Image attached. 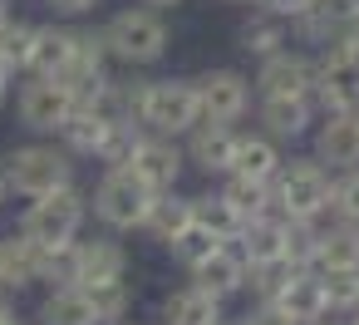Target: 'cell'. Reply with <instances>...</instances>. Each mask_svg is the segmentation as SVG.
Returning a JSON list of instances; mask_svg holds the SVG:
<instances>
[{
	"mask_svg": "<svg viewBox=\"0 0 359 325\" xmlns=\"http://www.w3.org/2000/svg\"><path fill=\"white\" fill-rule=\"evenodd\" d=\"M222 325H241V315H226V320H222Z\"/></svg>",
	"mask_w": 359,
	"mask_h": 325,
	"instance_id": "cell-45",
	"label": "cell"
},
{
	"mask_svg": "<svg viewBox=\"0 0 359 325\" xmlns=\"http://www.w3.org/2000/svg\"><path fill=\"white\" fill-rule=\"evenodd\" d=\"M310 158L325 163L330 173L359 168V114H320L310 133Z\"/></svg>",
	"mask_w": 359,
	"mask_h": 325,
	"instance_id": "cell-14",
	"label": "cell"
},
{
	"mask_svg": "<svg viewBox=\"0 0 359 325\" xmlns=\"http://www.w3.org/2000/svg\"><path fill=\"white\" fill-rule=\"evenodd\" d=\"M143 11H158V15H168V11H177V6H187V0H138Z\"/></svg>",
	"mask_w": 359,
	"mask_h": 325,
	"instance_id": "cell-42",
	"label": "cell"
},
{
	"mask_svg": "<svg viewBox=\"0 0 359 325\" xmlns=\"http://www.w3.org/2000/svg\"><path fill=\"white\" fill-rule=\"evenodd\" d=\"M256 99H310L315 94V55L310 50H280L251 69Z\"/></svg>",
	"mask_w": 359,
	"mask_h": 325,
	"instance_id": "cell-9",
	"label": "cell"
},
{
	"mask_svg": "<svg viewBox=\"0 0 359 325\" xmlns=\"http://www.w3.org/2000/svg\"><path fill=\"white\" fill-rule=\"evenodd\" d=\"M0 168H6L11 192L25 197V202L79 183V163L60 148V138H25V143H11L6 153H0Z\"/></svg>",
	"mask_w": 359,
	"mask_h": 325,
	"instance_id": "cell-2",
	"label": "cell"
},
{
	"mask_svg": "<svg viewBox=\"0 0 359 325\" xmlns=\"http://www.w3.org/2000/svg\"><path fill=\"white\" fill-rule=\"evenodd\" d=\"M330 217L359 227V168L334 173V183H330Z\"/></svg>",
	"mask_w": 359,
	"mask_h": 325,
	"instance_id": "cell-35",
	"label": "cell"
},
{
	"mask_svg": "<svg viewBox=\"0 0 359 325\" xmlns=\"http://www.w3.org/2000/svg\"><path fill=\"white\" fill-rule=\"evenodd\" d=\"M256 128L266 138H276L280 148H295V143H310L320 114H315V99H256L251 109Z\"/></svg>",
	"mask_w": 359,
	"mask_h": 325,
	"instance_id": "cell-11",
	"label": "cell"
},
{
	"mask_svg": "<svg viewBox=\"0 0 359 325\" xmlns=\"http://www.w3.org/2000/svg\"><path fill=\"white\" fill-rule=\"evenodd\" d=\"M315 11H320L339 35H344L349 25H359V0H315Z\"/></svg>",
	"mask_w": 359,
	"mask_h": 325,
	"instance_id": "cell-37",
	"label": "cell"
},
{
	"mask_svg": "<svg viewBox=\"0 0 359 325\" xmlns=\"http://www.w3.org/2000/svg\"><path fill=\"white\" fill-rule=\"evenodd\" d=\"M300 266L290 261H271V266H251V281H246V300H280L285 281L295 276Z\"/></svg>",
	"mask_w": 359,
	"mask_h": 325,
	"instance_id": "cell-34",
	"label": "cell"
},
{
	"mask_svg": "<svg viewBox=\"0 0 359 325\" xmlns=\"http://www.w3.org/2000/svg\"><path fill=\"white\" fill-rule=\"evenodd\" d=\"M226 6H256V0H226Z\"/></svg>",
	"mask_w": 359,
	"mask_h": 325,
	"instance_id": "cell-46",
	"label": "cell"
},
{
	"mask_svg": "<svg viewBox=\"0 0 359 325\" xmlns=\"http://www.w3.org/2000/svg\"><path fill=\"white\" fill-rule=\"evenodd\" d=\"M192 217H197V227H207L212 237H222V241H236V232L246 227V217L222 197V187L212 183L207 192H192Z\"/></svg>",
	"mask_w": 359,
	"mask_h": 325,
	"instance_id": "cell-27",
	"label": "cell"
},
{
	"mask_svg": "<svg viewBox=\"0 0 359 325\" xmlns=\"http://www.w3.org/2000/svg\"><path fill=\"white\" fill-rule=\"evenodd\" d=\"M231 40H236V50H241L251 65H261V60H271V55L290 50V25L251 6V15L236 25V35H231Z\"/></svg>",
	"mask_w": 359,
	"mask_h": 325,
	"instance_id": "cell-21",
	"label": "cell"
},
{
	"mask_svg": "<svg viewBox=\"0 0 359 325\" xmlns=\"http://www.w3.org/2000/svg\"><path fill=\"white\" fill-rule=\"evenodd\" d=\"M222 246H226L222 237H212L207 227H197V222H192V227H187V232H182L172 246H168V256H172V266H182V271H197V266H202L212 251H222Z\"/></svg>",
	"mask_w": 359,
	"mask_h": 325,
	"instance_id": "cell-32",
	"label": "cell"
},
{
	"mask_svg": "<svg viewBox=\"0 0 359 325\" xmlns=\"http://www.w3.org/2000/svg\"><path fill=\"white\" fill-rule=\"evenodd\" d=\"M35 325H104L84 286H55L35 305Z\"/></svg>",
	"mask_w": 359,
	"mask_h": 325,
	"instance_id": "cell-23",
	"label": "cell"
},
{
	"mask_svg": "<svg viewBox=\"0 0 359 325\" xmlns=\"http://www.w3.org/2000/svg\"><path fill=\"white\" fill-rule=\"evenodd\" d=\"M295 325H315V320H325L330 315V305H325V291H320V276L315 271H295L290 281H285V291H280V300H276Z\"/></svg>",
	"mask_w": 359,
	"mask_h": 325,
	"instance_id": "cell-26",
	"label": "cell"
},
{
	"mask_svg": "<svg viewBox=\"0 0 359 325\" xmlns=\"http://www.w3.org/2000/svg\"><path fill=\"white\" fill-rule=\"evenodd\" d=\"M11 104H15V124H20L30 138H55V133L65 128V119L79 109V99H74L60 79H50V74H20Z\"/></svg>",
	"mask_w": 359,
	"mask_h": 325,
	"instance_id": "cell-6",
	"label": "cell"
},
{
	"mask_svg": "<svg viewBox=\"0 0 359 325\" xmlns=\"http://www.w3.org/2000/svg\"><path fill=\"white\" fill-rule=\"evenodd\" d=\"M84 296L94 300V310H99V320H104V325H123V320H128V310H133V281H128V276H123V281L84 286Z\"/></svg>",
	"mask_w": 359,
	"mask_h": 325,
	"instance_id": "cell-31",
	"label": "cell"
},
{
	"mask_svg": "<svg viewBox=\"0 0 359 325\" xmlns=\"http://www.w3.org/2000/svg\"><path fill=\"white\" fill-rule=\"evenodd\" d=\"M222 320H226V305L192 281L163 291V300H158V325H222Z\"/></svg>",
	"mask_w": 359,
	"mask_h": 325,
	"instance_id": "cell-17",
	"label": "cell"
},
{
	"mask_svg": "<svg viewBox=\"0 0 359 325\" xmlns=\"http://www.w3.org/2000/svg\"><path fill=\"white\" fill-rule=\"evenodd\" d=\"M0 286L11 296H25V291L45 286V246L30 241L25 232H6L0 237Z\"/></svg>",
	"mask_w": 359,
	"mask_h": 325,
	"instance_id": "cell-15",
	"label": "cell"
},
{
	"mask_svg": "<svg viewBox=\"0 0 359 325\" xmlns=\"http://www.w3.org/2000/svg\"><path fill=\"white\" fill-rule=\"evenodd\" d=\"M11 325H25V320H11Z\"/></svg>",
	"mask_w": 359,
	"mask_h": 325,
	"instance_id": "cell-49",
	"label": "cell"
},
{
	"mask_svg": "<svg viewBox=\"0 0 359 325\" xmlns=\"http://www.w3.org/2000/svg\"><path fill=\"white\" fill-rule=\"evenodd\" d=\"M69 55H74V25H65V20H40L30 74H50V79H60L65 65H69Z\"/></svg>",
	"mask_w": 359,
	"mask_h": 325,
	"instance_id": "cell-24",
	"label": "cell"
},
{
	"mask_svg": "<svg viewBox=\"0 0 359 325\" xmlns=\"http://www.w3.org/2000/svg\"><path fill=\"white\" fill-rule=\"evenodd\" d=\"M143 133H148L143 124H114V133H109V143L99 153V168H128L138 143H143Z\"/></svg>",
	"mask_w": 359,
	"mask_h": 325,
	"instance_id": "cell-33",
	"label": "cell"
},
{
	"mask_svg": "<svg viewBox=\"0 0 359 325\" xmlns=\"http://www.w3.org/2000/svg\"><path fill=\"white\" fill-rule=\"evenodd\" d=\"M197 84V104H202V119L212 124H236L251 119L256 109V89H251V74L236 69V65H207L202 74H192Z\"/></svg>",
	"mask_w": 359,
	"mask_h": 325,
	"instance_id": "cell-8",
	"label": "cell"
},
{
	"mask_svg": "<svg viewBox=\"0 0 359 325\" xmlns=\"http://www.w3.org/2000/svg\"><path fill=\"white\" fill-rule=\"evenodd\" d=\"M15 300H20V296H11L6 286H0V325H11V320H20V315H15Z\"/></svg>",
	"mask_w": 359,
	"mask_h": 325,
	"instance_id": "cell-40",
	"label": "cell"
},
{
	"mask_svg": "<svg viewBox=\"0 0 359 325\" xmlns=\"http://www.w3.org/2000/svg\"><path fill=\"white\" fill-rule=\"evenodd\" d=\"M330 183L334 173L325 163H315L310 153H285V163L271 178V207L295 222H320L330 217Z\"/></svg>",
	"mask_w": 359,
	"mask_h": 325,
	"instance_id": "cell-4",
	"label": "cell"
},
{
	"mask_svg": "<svg viewBox=\"0 0 359 325\" xmlns=\"http://www.w3.org/2000/svg\"><path fill=\"white\" fill-rule=\"evenodd\" d=\"M217 187H222V197L251 222V217H266L271 212V183H251V178H236V173H226V178H217Z\"/></svg>",
	"mask_w": 359,
	"mask_h": 325,
	"instance_id": "cell-29",
	"label": "cell"
},
{
	"mask_svg": "<svg viewBox=\"0 0 359 325\" xmlns=\"http://www.w3.org/2000/svg\"><path fill=\"white\" fill-rule=\"evenodd\" d=\"M109 133H114V124H109L104 114H94L89 104H79V109L65 119V128H60L55 138H60V148H65L74 163H99V153H104Z\"/></svg>",
	"mask_w": 359,
	"mask_h": 325,
	"instance_id": "cell-18",
	"label": "cell"
},
{
	"mask_svg": "<svg viewBox=\"0 0 359 325\" xmlns=\"http://www.w3.org/2000/svg\"><path fill=\"white\" fill-rule=\"evenodd\" d=\"M84 227H89V192L79 183L45 192V197H30L25 212L15 217V232H25L40 246H69L84 237Z\"/></svg>",
	"mask_w": 359,
	"mask_h": 325,
	"instance_id": "cell-5",
	"label": "cell"
},
{
	"mask_svg": "<svg viewBox=\"0 0 359 325\" xmlns=\"http://www.w3.org/2000/svg\"><path fill=\"white\" fill-rule=\"evenodd\" d=\"M128 173L148 187V192H177L182 187V173H187V153H182V138H158V133H143Z\"/></svg>",
	"mask_w": 359,
	"mask_h": 325,
	"instance_id": "cell-10",
	"label": "cell"
},
{
	"mask_svg": "<svg viewBox=\"0 0 359 325\" xmlns=\"http://www.w3.org/2000/svg\"><path fill=\"white\" fill-rule=\"evenodd\" d=\"M187 281L192 286H202L207 296H217L222 305H231V300H241L246 296V281H251V266L241 261V251L226 241L222 251H212L197 271H187Z\"/></svg>",
	"mask_w": 359,
	"mask_h": 325,
	"instance_id": "cell-16",
	"label": "cell"
},
{
	"mask_svg": "<svg viewBox=\"0 0 359 325\" xmlns=\"http://www.w3.org/2000/svg\"><path fill=\"white\" fill-rule=\"evenodd\" d=\"M280 163H285V148H280L276 138H266L261 128H241V133H236V153H231V173H236V178L271 183Z\"/></svg>",
	"mask_w": 359,
	"mask_h": 325,
	"instance_id": "cell-22",
	"label": "cell"
},
{
	"mask_svg": "<svg viewBox=\"0 0 359 325\" xmlns=\"http://www.w3.org/2000/svg\"><path fill=\"white\" fill-rule=\"evenodd\" d=\"M153 197H158V192H148L128 168H99V178H94V187H89V222H94L99 232L133 237V232H143Z\"/></svg>",
	"mask_w": 359,
	"mask_h": 325,
	"instance_id": "cell-3",
	"label": "cell"
},
{
	"mask_svg": "<svg viewBox=\"0 0 359 325\" xmlns=\"http://www.w3.org/2000/svg\"><path fill=\"white\" fill-rule=\"evenodd\" d=\"M197 217H192V192H158L153 197V207H148V222H143V237L158 246V251H168L187 227H192Z\"/></svg>",
	"mask_w": 359,
	"mask_h": 325,
	"instance_id": "cell-20",
	"label": "cell"
},
{
	"mask_svg": "<svg viewBox=\"0 0 359 325\" xmlns=\"http://www.w3.org/2000/svg\"><path fill=\"white\" fill-rule=\"evenodd\" d=\"M241 325H295L276 300H251L246 310H241Z\"/></svg>",
	"mask_w": 359,
	"mask_h": 325,
	"instance_id": "cell-38",
	"label": "cell"
},
{
	"mask_svg": "<svg viewBox=\"0 0 359 325\" xmlns=\"http://www.w3.org/2000/svg\"><path fill=\"white\" fill-rule=\"evenodd\" d=\"M236 124H212V119H202V124H192L187 133H182V153H187V168H197L202 178H226L231 173V153H236Z\"/></svg>",
	"mask_w": 359,
	"mask_h": 325,
	"instance_id": "cell-12",
	"label": "cell"
},
{
	"mask_svg": "<svg viewBox=\"0 0 359 325\" xmlns=\"http://www.w3.org/2000/svg\"><path fill=\"white\" fill-rule=\"evenodd\" d=\"M148 133L158 138H182L192 124H202V104H197V84L192 74H158L148 79V99H143V119Z\"/></svg>",
	"mask_w": 359,
	"mask_h": 325,
	"instance_id": "cell-7",
	"label": "cell"
},
{
	"mask_svg": "<svg viewBox=\"0 0 359 325\" xmlns=\"http://www.w3.org/2000/svg\"><path fill=\"white\" fill-rule=\"evenodd\" d=\"M74 266H79V286H99V281H123L133 256L123 246V237L114 232H84L74 241Z\"/></svg>",
	"mask_w": 359,
	"mask_h": 325,
	"instance_id": "cell-13",
	"label": "cell"
},
{
	"mask_svg": "<svg viewBox=\"0 0 359 325\" xmlns=\"http://www.w3.org/2000/svg\"><path fill=\"white\" fill-rule=\"evenodd\" d=\"M15 84H20V74H15V69H11L6 60H0V94L11 99V94H15Z\"/></svg>",
	"mask_w": 359,
	"mask_h": 325,
	"instance_id": "cell-41",
	"label": "cell"
},
{
	"mask_svg": "<svg viewBox=\"0 0 359 325\" xmlns=\"http://www.w3.org/2000/svg\"><path fill=\"white\" fill-rule=\"evenodd\" d=\"M315 6V0H256V11H266V15H276V20H295V15H305Z\"/></svg>",
	"mask_w": 359,
	"mask_h": 325,
	"instance_id": "cell-39",
	"label": "cell"
},
{
	"mask_svg": "<svg viewBox=\"0 0 359 325\" xmlns=\"http://www.w3.org/2000/svg\"><path fill=\"white\" fill-rule=\"evenodd\" d=\"M35 30L40 20H25V15H11L0 25V60H6L15 74H30V60H35Z\"/></svg>",
	"mask_w": 359,
	"mask_h": 325,
	"instance_id": "cell-28",
	"label": "cell"
},
{
	"mask_svg": "<svg viewBox=\"0 0 359 325\" xmlns=\"http://www.w3.org/2000/svg\"><path fill=\"white\" fill-rule=\"evenodd\" d=\"M315 276H320L325 305L334 315H354L359 310V266H330V271H315Z\"/></svg>",
	"mask_w": 359,
	"mask_h": 325,
	"instance_id": "cell-30",
	"label": "cell"
},
{
	"mask_svg": "<svg viewBox=\"0 0 359 325\" xmlns=\"http://www.w3.org/2000/svg\"><path fill=\"white\" fill-rule=\"evenodd\" d=\"M99 40H104L114 69H138V74H148V69H158V65L168 60V50H172V25H168V15H158V11L118 6L114 15L99 20Z\"/></svg>",
	"mask_w": 359,
	"mask_h": 325,
	"instance_id": "cell-1",
	"label": "cell"
},
{
	"mask_svg": "<svg viewBox=\"0 0 359 325\" xmlns=\"http://www.w3.org/2000/svg\"><path fill=\"white\" fill-rule=\"evenodd\" d=\"M40 6L50 11V20H65V25H84L104 0H40Z\"/></svg>",
	"mask_w": 359,
	"mask_h": 325,
	"instance_id": "cell-36",
	"label": "cell"
},
{
	"mask_svg": "<svg viewBox=\"0 0 359 325\" xmlns=\"http://www.w3.org/2000/svg\"><path fill=\"white\" fill-rule=\"evenodd\" d=\"M11 197H15V192H11V183H6V168H0V212L11 207Z\"/></svg>",
	"mask_w": 359,
	"mask_h": 325,
	"instance_id": "cell-43",
	"label": "cell"
},
{
	"mask_svg": "<svg viewBox=\"0 0 359 325\" xmlns=\"http://www.w3.org/2000/svg\"><path fill=\"white\" fill-rule=\"evenodd\" d=\"M349 325H359V310H354V315H349Z\"/></svg>",
	"mask_w": 359,
	"mask_h": 325,
	"instance_id": "cell-48",
	"label": "cell"
},
{
	"mask_svg": "<svg viewBox=\"0 0 359 325\" xmlns=\"http://www.w3.org/2000/svg\"><path fill=\"white\" fill-rule=\"evenodd\" d=\"M236 251H241V261L246 266H271V261H285V217L271 207L266 217H251L241 232H236V241H231Z\"/></svg>",
	"mask_w": 359,
	"mask_h": 325,
	"instance_id": "cell-19",
	"label": "cell"
},
{
	"mask_svg": "<svg viewBox=\"0 0 359 325\" xmlns=\"http://www.w3.org/2000/svg\"><path fill=\"white\" fill-rule=\"evenodd\" d=\"M11 15H15V11H11V0H0V25H6Z\"/></svg>",
	"mask_w": 359,
	"mask_h": 325,
	"instance_id": "cell-44",
	"label": "cell"
},
{
	"mask_svg": "<svg viewBox=\"0 0 359 325\" xmlns=\"http://www.w3.org/2000/svg\"><path fill=\"white\" fill-rule=\"evenodd\" d=\"M330 266H359V227L339 217H325L315 232V271H330Z\"/></svg>",
	"mask_w": 359,
	"mask_h": 325,
	"instance_id": "cell-25",
	"label": "cell"
},
{
	"mask_svg": "<svg viewBox=\"0 0 359 325\" xmlns=\"http://www.w3.org/2000/svg\"><path fill=\"white\" fill-rule=\"evenodd\" d=\"M6 109H11V99H6V94H0V114H6Z\"/></svg>",
	"mask_w": 359,
	"mask_h": 325,
	"instance_id": "cell-47",
	"label": "cell"
}]
</instances>
